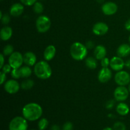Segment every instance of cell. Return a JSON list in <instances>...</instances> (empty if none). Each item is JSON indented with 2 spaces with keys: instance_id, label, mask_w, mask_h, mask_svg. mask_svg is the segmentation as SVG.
Returning <instances> with one entry per match:
<instances>
[{
  "instance_id": "cell-20",
  "label": "cell",
  "mask_w": 130,
  "mask_h": 130,
  "mask_svg": "<svg viewBox=\"0 0 130 130\" xmlns=\"http://www.w3.org/2000/svg\"><path fill=\"white\" fill-rule=\"evenodd\" d=\"M116 111L119 115L126 116L129 113V106L125 103H119L116 107Z\"/></svg>"
},
{
  "instance_id": "cell-12",
  "label": "cell",
  "mask_w": 130,
  "mask_h": 130,
  "mask_svg": "<svg viewBox=\"0 0 130 130\" xmlns=\"http://www.w3.org/2000/svg\"><path fill=\"white\" fill-rule=\"evenodd\" d=\"M112 77V72L108 67H103L99 72L98 79L102 83L108 82Z\"/></svg>"
},
{
  "instance_id": "cell-38",
  "label": "cell",
  "mask_w": 130,
  "mask_h": 130,
  "mask_svg": "<svg viewBox=\"0 0 130 130\" xmlns=\"http://www.w3.org/2000/svg\"><path fill=\"white\" fill-rule=\"evenodd\" d=\"M1 57V65H0V68H2L3 66H4V61H5V58H4V55L1 54L0 55Z\"/></svg>"
},
{
  "instance_id": "cell-6",
  "label": "cell",
  "mask_w": 130,
  "mask_h": 130,
  "mask_svg": "<svg viewBox=\"0 0 130 130\" xmlns=\"http://www.w3.org/2000/svg\"><path fill=\"white\" fill-rule=\"evenodd\" d=\"M8 63L12 69H19L21 67L22 65L24 63V58L20 52H13L11 55H10Z\"/></svg>"
},
{
  "instance_id": "cell-24",
  "label": "cell",
  "mask_w": 130,
  "mask_h": 130,
  "mask_svg": "<svg viewBox=\"0 0 130 130\" xmlns=\"http://www.w3.org/2000/svg\"><path fill=\"white\" fill-rule=\"evenodd\" d=\"M38 128L39 130H44L48 126V121L46 118H42L38 122Z\"/></svg>"
},
{
  "instance_id": "cell-44",
  "label": "cell",
  "mask_w": 130,
  "mask_h": 130,
  "mask_svg": "<svg viewBox=\"0 0 130 130\" xmlns=\"http://www.w3.org/2000/svg\"><path fill=\"white\" fill-rule=\"evenodd\" d=\"M30 130H35V129H30Z\"/></svg>"
},
{
  "instance_id": "cell-16",
  "label": "cell",
  "mask_w": 130,
  "mask_h": 130,
  "mask_svg": "<svg viewBox=\"0 0 130 130\" xmlns=\"http://www.w3.org/2000/svg\"><path fill=\"white\" fill-rule=\"evenodd\" d=\"M24 8L22 4L15 3L11 6L10 10V15L13 17H19L24 12Z\"/></svg>"
},
{
  "instance_id": "cell-35",
  "label": "cell",
  "mask_w": 130,
  "mask_h": 130,
  "mask_svg": "<svg viewBox=\"0 0 130 130\" xmlns=\"http://www.w3.org/2000/svg\"><path fill=\"white\" fill-rule=\"evenodd\" d=\"M86 47L87 48L88 50H90L93 48V47L95 46V43L92 41H88L86 43V44H85Z\"/></svg>"
},
{
  "instance_id": "cell-19",
  "label": "cell",
  "mask_w": 130,
  "mask_h": 130,
  "mask_svg": "<svg viewBox=\"0 0 130 130\" xmlns=\"http://www.w3.org/2000/svg\"><path fill=\"white\" fill-rule=\"evenodd\" d=\"M12 29L10 27L5 26L1 29L0 32V37L3 41H8L12 36Z\"/></svg>"
},
{
  "instance_id": "cell-13",
  "label": "cell",
  "mask_w": 130,
  "mask_h": 130,
  "mask_svg": "<svg viewBox=\"0 0 130 130\" xmlns=\"http://www.w3.org/2000/svg\"><path fill=\"white\" fill-rule=\"evenodd\" d=\"M103 13L106 15H112L118 11V6L113 2H107L102 7Z\"/></svg>"
},
{
  "instance_id": "cell-21",
  "label": "cell",
  "mask_w": 130,
  "mask_h": 130,
  "mask_svg": "<svg viewBox=\"0 0 130 130\" xmlns=\"http://www.w3.org/2000/svg\"><path fill=\"white\" fill-rule=\"evenodd\" d=\"M85 64L90 69H95L97 67V62L96 58L93 57H88L85 60Z\"/></svg>"
},
{
  "instance_id": "cell-14",
  "label": "cell",
  "mask_w": 130,
  "mask_h": 130,
  "mask_svg": "<svg viewBox=\"0 0 130 130\" xmlns=\"http://www.w3.org/2000/svg\"><path fill=\"white\" fill-rule=\"evenodd\" d=\"M23 58H24V63L28 66H33L35 65L36 62V56L31 52H26L23 55Z\"/></svg>"
},
{
  "instance_id": "cell-10",
  "label": "cell",
  "mask_w": 130,
  "mask_h": 130,
  "mask_svg": "<svg viewBox=\"0 0 130 130\" xmlns=\"http://www.w3.org/2000/svg\"><path fill=\"white\" fill-rule=\"evenodd\" d=\"M125 66V62L121 57H114L110 60V67L115 71H120Z\"/></svg>"
},
{
  "instance_id": "cell-4",
  "label": "cell",
  "mask_w": 130,
  "mask_h": 130,
  "mask_svg": "<svg viewBox=\"0 0 130 130\" xmlns=\"http://www.w3.org/2000/svg\"><path fill=\"white\" fill-rule=\"evenodd\" d=\"M27 119L24 117H15L9 124V130H27Z\"/></svg>"
},
{
  "instance_id": "cell-37",
  "label": "cell",
  "mask_w": 130,
  "mask_h": 130,
  "mask_svg": "<svg viewBox=\"0 0 130 130\" xmlns=\"http://www.w3.org/2000/svg\"><path fill=\"white\" fill-rule=\"evenodd\" d=\"M125 29L128 31H130V19L125 23Z\"/></svg>"
},
{
  "instance_id": "cell-32",
  "label": "cell",
  "mask_w": 130,
  "mask_h": 130,
  "mask_svg": "<svg viewBox=\"0 0 130 130\" xmlns=\"http://www.w3.org/2000/svg\"><path fill=\"white\" fill-rule=\"evenodd\" d=\"M1 22H2L3 24H5V25H6V24H8L9 22H10V18L8 14H5V15H4L2 17V18L1 19Z\"/></svg>"
},
{
  "instance_id": "cell-39",
  "label": "cell",
  "mask_w": 130,
  "mask_h": 130,
  "mask_svg": "<svg viewBox=\"0 0 130 130\" xmlns=\"http://www.w3.org/2000/svg\"><path fill=\"white\" fill-rule=\"evenodd\" d=\"M50 130H61V129L59 126L57 125V124H54V125L52 126Z\"/></svg>"
},
{
  "instance_id": "cell-18",
  "label": "cell",
  "mask_w": 130,
  "mask_h": 130,
  "mask_svg": "<svg viewBox=\"0 0 130 130\" xmlns=\"http://www.w3.org/2000/svg\"><path fill=\"white\" fill-rule=\"evenodd\" d=\"M107 54L106 48L102 45H98L94 51L95 58L97 60H102L105 58Z\"/></svg>"
},
{
  "instance_id": "cell-28",
  "label": "cell",
  "mask_w": 130,
  "mask_h": 130,
  "mask_svg": "<svg viewBox=\"0 0 130 130\" xmlns=\"http://www.w3.org/2000/svg\"><path fill=\"white\" fill-rule=\"evenodd\" d=\"M11 76L14 79H19L21 77V74H20V69H13L11 72Z\"/></svg>"
},
{
  "instance_id": "cell-3",
  "label": "cell",
  "mask_w": 130,
  "mask_h": 130,
  "mask_svg": "<svg viewBox=\"0 0 130 130\" xmlns=\"http://www.w3.org/2000/svg\"><path fill=\"white\" fill-rule=\"evenodd\" d=\"M71 57L76 60L79 61L85 59L88 53V49L86 46L79 42L73 43L70 50Z\"/></svg>"
},
{
  "instance_id": "cell-11",
  "label": "cell",
  "mask_w": 130,
  "mask_h": 130,
  "mask_svg": "<svg viewBox=\"0 0 130 130\" xmlns=\"http://www.w3.org/2000/svg\"><path fill=\"white\" fill-rule=\"evenodd\" d=\"M93 32L97 36H103L109 30V27L104 22H97L93 27Z\"/></svg>"
},
{
  "instance_id": "cell-7",
  "label": "cell",
  "mask_w": 130,
  "mask_h": 130,
  "mask_svg": "<svg viewBox=\"0 0 130 130\" xmlns=\"http://www.w3.org/2000/svg\"><path fill=\"white\" fill-rule=\"evenodd\" d=\"M115 82L119 86H126L130 83V75L124 71H118L114 77Z\"/></svg>"
},
{
  "instance_id": "cell-2",
  "label": "cell",
  "mask_w": 130,
  "mask_h": 130,
  "mask_svg": "<svg viewBox=\"0 0 130 130\" xmlns=\"http://www.w3.org/2000/svg\"><path fill=\"white\" fill-rule=\"evenodd\" d=\"M34 72L36 76L41 79H46L52 76V68L46 61L42 60L36 63Z\"/></svg>"
},
{
  "instance_id": "cell-29",
  "label": "cell",
  "mask_w": 130,
  "mask_h": 130,
  "mask_svg": "<svg viewBox=\"0 0 130 130\" xmlns=\"http://www.w3.org/2000/svg\"><path fill=\"white\" fill-rule=\"evenodd\" d=\"M73 124L71 122H66L62 126V130H72Z\"/></svg>"
},
{
  "instance_id": "cell-17",
  "label": "cell",
  "mask_w": 130,
  "mask_h": 130,
  "mask_svg": "<svg viewBox=\"0 0 130 130\" xmlns=\"http://www.w3.org/2000/svg\"><path fill=\"white\" fill-rule=\"evenodd\" d=\"M118 57H126L130 54V46L128 44H123L119 46L117 50Z\"/></svg>"
},
{
  "instance_id": "cell-40",
  "label": "cell",
  "mask_w": 130,
  "mask_h": 130,
  "mask_svg": "<svg viewBox=\"0 0 130 130\" xmlns=\"http://www.w3.org/2000/svg\"><path fill=\"white\" fill-rule=\"evenodd\" d=\"M125 66L128 69H130V59L128 60L125 62Z\"/></svg>"
},
{
  "instance_id": "cell-25",
  "label": "cell",
  "mask_w": 130,
  "mask_h": 130,
  "mask_svg": "<svg viewBox=\"0 0 130 130\" xmlns=\"http://www.w3.org/2000/svg\"><path fill=\"white\" fill-rule=\"evenodd\" d=\"M3 53L5 56H8L11 55L13 53V47L11 44H8V45L5 46L3 48Z\"/></svg>"
},
{
  "instance_id": "cell-34",
  "label": "cell",
  "mask_w": 130,
  "mask_h": 130,
  "mask_svg": "<svg viewBox=\"0 0 130 130\" xmlns=\"http://www.w3.org/2000/svg\"><path fill=\"white\" fill-rule=\"evenodd\" d=\"M114 104H115V101L114 100H110L107 102L105 104V107L107 109H111L114 107Z\"/></svg>"
},
{
  "instance_id": "cell-33",
  "label": "cell",
  "mask_w": 130,
  "mask_h": 130,
  "mask_svg": "<svg viewBox=\"0 0 130 130\" xmlns=\"http://www.w3.org/2000/svg\"><path fill=\"white\" fill-rule=\"evenodd\" d=\"M24 5L26 6H31L34 5L35 3H36L37 0H20Z\"/></svg>"
},
{
  "instance_id": "cell-26",
  "label": "cell",
  "mask_w": 130,
  "mask_h": 130,
  "mask_svg": "<svg viewBox=\"0 0 130 130\" xmlns=\"http://www.w3.org/2000/svg\"><path fill=\"white\" fill-rule=\"evenodd\" d=\"M33 10L36 13H41L44 10V7H43V5L39 2H36L34 3V6H33Z\"/></svg>"
},
{
  "instance_id": "cell-5",
  "label": "cell",
  "mask_w": 130,
  "mask_h": 130,
  "mask_svg": "<svg viewBox=\"0 0 130 130\" xmlns=\"http://www.w3.org/2000/svg\"><path fill=\"white\" fill-rule=\"evenodd\" d=\"M36 26L39 32H46L50 29V19L45 15H41L37 19L36 22Z\"/></svg>"
},
{
  "instance_id": "cell-23",
  "label": "cell",
  "mask_w": 130,
  "mask_h": 130,
  "mask_svg": "<svg viewBox=\"0 0 130 130\" xmlns=\"http://www.w3.org/2000/svg\"><path fill=\"white\" fill-rule=\"evenodd\" d=\"M34 82L33 80L32 79H26L24 80V81H22V83H21V88L24 90H28L31 89L34 86Z\"/></svg>"
},
{
  "instance_id": "cell-1",
  "label": "cell",
  "mask_w": 130,
  "mask_h": 130,
  "mask_svg": "<svg viewBox=\"0 0 130 130\" xmlns=\"http://www.w3.org/2000/svg\"><path fill=\"white\" fill-rule=\"evenodd\" d=\"M43 114V109L41 107L36 103H29L26 104L23 107V117L30 121H34L41 117Z\"/></svg>"
},
{
  "instance_id": "cell-41",
  "label": "cell",
  "mask_w": 130,
  "mask_h": 130,
  "mask_svg": "<svg viewBox=\"0 0 130 130\" xmlns=\"http://www.w3.org/2000/svg\"><path fill=\"white\" fill-rule=\"evenodd\" d=\"M103 130H114V129L110 128V127H107V128H105Z\"/></svg>"
},
{
  "instance_id": "cell-9",
  "label": "cell",
  "mask_w": 130,
  "mask_h": 130,
  "mask_svg": "<svg viewBox=\"0 0 130 130\" xmlns=\"http://www.w3.org/2000/svg\"><path fill=\"white\" fill-rule=\"evenodd\" d=\"M4 88L8 93L15 94L19 91L20 89V85L16 80H8L5 83Z\"/></svg>"
},
{
  "instance_id": "cell-8",
  "label": "cell",
  "mask_w": 130,
  "mask_h": 130,
  "mask_svg": "<svg viewBox=\"0 0 130 130\" xmlns=\"http://www.w3.org/2000/svg\"><path fill=\"white\" fill-rule=\"evenodd\" d=\"M129 95V90L125 86H119L116 88L114 92L115 100L118 102L125 101Z\"/></svg>"
},
{
  "instance_id": "cell-27",
  "label": "cell",
  "mask_w": 130,
  "mask_h": 130,
  "mask_svg": "<svg viewBox=\"0 0 130 130\" xmlns=\"http://www.w3.org/2000/svg\"><path fill=\"white\" fill-rule=\"evenodd\" d=\"M114 130H126V127L125 124L120 121L116 122L113 126Z\"/></svg>"
},
{
  "instance_id": "cell-43",
  "label": "cell",
  "mask_w": 130,
  "mask_h": 130,
  "mask_svg": "<svg viewBox=\"0 0 130 130\" xmlns=\"http://www.w3.org/2000/svg\"><path fill=\"white\" fill-rule=\"evenodd\" d=\"M129 43H130V36H129Z\"/></svg>"
},
{
  "instance_id": "cell-36",
  "label": "cell",
  "mask_w": 130,
  "mask_h": 130,
  "mask_svg": "<svg viewBox=\"0 0 130 130\" xmlns=\"http://www.w3.org/2000/svg\"><path fill=\"white\" fill-rule=\"evenodd\" d=\"M6 78V74L4 73L3 72H0V84H1V85H3V84L5 82Z\"/></svg>"
},
{
  "instance_id": "cell-30",
  "label": "cell",
  "mask_w": 130,
  "mask_h": 130,
  "mask_svg": "<svg viewBox=\"0 0 130 130\" xmlns=\"http://www.w3.org/2000/svg\"><path fill=\"white\" fill-rule=\"evenodd\" d=\"M1 69H2V72H3L5 74H8L11 72L12 67H11L10 64H5L3 66Z\"/></svg>"
},
{
  "instance_id": "cell-22",
  "label": "cell",
  "mask_w": 130,
  "mask_h": 130,
  "mask_svg": "<svg viewBox=\"0 0 130 130\" xmlns=\"http://www.w3.org/2000/svg\"><path fill=\"white\" fill-rule=\"evenodd\" d=\"M19 69H20L21 77H29V76H30L32 74L31 69L28 66H23V67H20Z\"/></svg>"
},
{
  "instance_id": "cell-42",
  "label": "cell",
  "mask_w": 130,
  "mask_h": 130,
  "mask_svg": "<svg viewBox=\"0 0 130 130\" xmlns=\"http://www.w3.org/2000/svg\"><path fill=\"white\" fill-rule=\"evenodd\" d=\"M128 90H129V92L130 93V83L129 85V86H128Z\"/></svg>"
},
{
  "instance_id": "cell-31",
  "label": "cell",
  "mask_w": 130,
  "mask_h": 130,
  "mask_svg": "<svg viewBox=\"0 0 130 130\" xmlns=\"http://www.w3.org/2000/svg\"><path fill=\"white\" fill-rule=\"evenodd\" d=\"M101 65L103 67H108V66H110V60L105 57L101 60Z\"/></svg>"
},
{
  "instance_id": "cell-15",
  "label": "cell",
  "mask_w": 130,
  "mask_h": 130,
  "mask_svg": "<svg viewBox=\"0 0 130 130\" xmlns=\"http://www.w3.org/2000/svg\"><path fill=\"white\" fill-rule=\"evenodd\" d=\"M56 48L53 45H49L46 48L44 52V58L46 61H50L55 57Z\"/></svg>"
}]
</instances>
